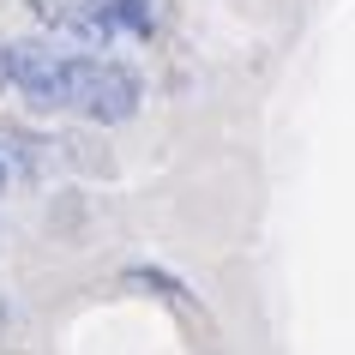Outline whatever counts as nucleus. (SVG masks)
<instances>
[{"label": "nucleus", "mask_w": 355, "mask_h": 355, "mask_svg": "<svg viewBox=\"0 0 355 355\" xmlns=\"http://www.w3.org/2000/svg\"><path fill=\"white\" fill-rule=\"evenodd\" d=\"M78 114L96 121V127H121V121H132V114H139V73L121 67V60H96Z\"/></svg>", "instance_id": "f257e3e1"}, {"label": "nucleus", "mask_w": 355, "mask_h": 355, "mask_svg": "<svg viewBox=\"0 0 355 355\" xmlns=\"http://www.w3.org/2000/svg\"><path fill=\"white\" fill-rule=\"evenodd\" d=\"M91 67H96L91 55H49V60H42V73L31 78L19 96L31 103V109H73L78 114L85 85H91Z\"/></svg>", "instance_id": "f03ea898"}, {"label": "nucleus", "mask_w": 355, "mask_h": 355, "mask_svg": "<svg viewBox=\"0 0 355 355\" xmlns=\"http://www.w3.org/2000/svg\"><path fill=\"white\" fill-rule=\"evenodd\" d=\"M0 145H6L12 181H37L42 168L55 163V139H37V132H24V127H0Z\"/></svg>", "instance_id": "7ed1b4c3"}, {"label": "nucleus", "mask_w": 355, "mask_h": 355, "mask_svg": "<svg viewBox=\"0 0 355 355\" xmlns=\"http://www.w3.org/2000/svg\"><path fill=\"white\" fill-rule=\"evenodd\" d=\"M42 60H49V49H42V42H0V85L24 91V85L42 73Z\"/></svg>", "instance_id": "20e7f679"}, {"label": "nucleus", "mask_w": 355, "mask_h": 355, "mask_svg": "<svg viewBox=\"0 0 355 355\" xmlns=\"http://www.w3.org/2000/svg\"><path fill=\"white\" fill-rule=\"evenodd\" d=\"M121 283H132V289H150V295L175 301V307H193V301H199L181 277H168L163 265H127V271H121Z\"/></svg>", "instance_id": "39448f33"}, {"label": "nucleus", "mask_w": 355, "mask_h": 355, "mask_svg": "<svg viewBox=\"0 0 355 355\" xmlns=\"http://www.w3.org/2000/svg\"><path fill=\"white\" fill-rule=\"evenodd\" d=\"M109 12L121 31H132V37H150V6L145 0H109Z\"/></svg>", "instance_id": "423d86ee"}, {"label": "nucleus", "mask_w": 355, "mask_h": 355, "mask_svg": "<svg viewBox=\"0 0 355 355\" xmlns=\"http://www.w3.org/2000/svg\"><path fill=\"white\" fill-rule=\"evenodd\" d=\"M12 181V163H6V145H0V187Z\"/></svg>", "instance_id": "0eeeda50"}]
</instances>
